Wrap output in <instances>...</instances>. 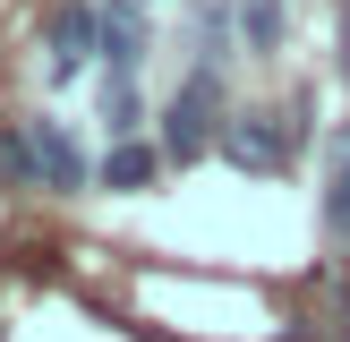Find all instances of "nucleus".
Segmentation results:
<instances>
[{
  "label": "nucleus",
  "instance_id": "nucleus-1",
  "mask_svg": "<svg viewBox=\"0 0 350 342\" xmlns=\"http://www.w3.org/2000/svg\"><path fill=\"white\" fill-rule=\"evenodd\" d=\"M222 68H188V86L163 103V154L171 163H197L205 146H222Z\"/></svg>",
  "mask_w": 350,
  "mask_h": 342
},
{
  "label": "nucleus",
  "instance_id": "nucleus-2",
  "mask_svg": "<svg viewBox=\"0 0 350 342\" xmlns=\"http://www.w3.org/2000/svg\"><path fill=\"white\" fill-rule=\"evenodd\" d=\"M222 154H231L239 171H282L291 163V129L273 111H231L222 120Z\"/></svg>",
  "mask_w": 350,
  "mask_h": 342
},
{
  "label": "nucleus",
  "instance_id": "nucleus-3",
  "mask_svg": "<svg viewBox=\"0 0 350 342\" xmlns=\"http://www.w3.org/2000/svg\"><path fill=\"white\" fill-rule=\"evenodd\" d=\"M85 51H103V9H85V0H68L60 17H51V86H68L85 68Z\"/></svg>",
  "mask_w": 350,
  "mask_h": 342
},
{
  "label": "nucleus",
  "instance_id": "nucleus-4",
  "mask_svg": "<svg viewBox=\"0 0 350 342\" xmlns=\"http://www.w3.org/2000/svg\"><path fill=\"white\" fill-rule=\"evenodd\" d=\"M26 146H34V180L43 188H85V146L60 120H26Z\"/></svg>",
  "mask_w": 350,
  "mask_h": 342
},
{
  "label": "nucleus",
  "instance_id": "nucleus-5",
  "mask_svg": "<svg viewBox=\"0 0 350 342\" xmlns=\"http://www.w3.org/2000/svg\"><path fill=\"white\" fill-rule=\"evenodd\" d=\"M137 60H146V17H137V0H111L103 9V68H111V86H137Z\"/></svg>",
  "mask_w": 350,
  "mask_h": 342
},
{
  "label": "nucleus",
  "instance_id": "nucleus-6",
  "mask_svg": "<svg viewBox=\"0 0 350 342\" xmlns=\"http://www.w3.org/2000/svg\"><path fill=\"white\" fill-rule=\"evenodd\" d=\"M231 34H239V0H197V9H188L197 68H222V60H231Z\"/></svg>",
  "mask_w": 350,
  "mask_h": 342
},
{
  "label": "nucleus",
  "instance_id": "nucleus-7",
  "mask_svg": "<svg viewBox=\"0 0 350 342\" xmlns=\"http://www.w3.org/2000/svg\"><path fill=\"white\" fill-rule=\"evenodd\" d=\"M325 231L350 239V120L334 129V180H325Z\"/></svg>",
  "mask_w": 350,
  "mask_h": 342
},
{
  "label": "nucleus",
  "instance_id": "nucleus-8",
  "mask_svg": "<svg viewBox=\"0 0 350 342\" xmlns=\"http://www.w3.org/2000/svg\"><path fill=\"white\" fill-rule=\"evenodd\" d=\"M239 51H282V0H239Z\"/></svg>",
  "mask_w": 350,
  "mask_h": 342
},
{
  "label": "nucleus",
  "instance_id": "nucleus-9",
  "mask_svg": "<svg viewBox=\"0 0 350 342\" xmlns=\"http://www.w3.org/2000/svg\"><path fill=\"white\" fill-rule=\"evenodd\" d=\"M103 180H111V188H146L154 180V146H137V137L111 146V154H103Z\"/></svg>",
  "mask_w": 350,
  "mask_h": 342
},
{
  "label": "nucleus",
  "instance_id": "nucleus-10",
  "mask_svg": "<svg viewBox=\"0 0 350 342\" xmlns=\"http://www.w3.org/2000/svg\"><path fill=\"white\" fill-rule=\"evenodd\" d=\"M0 180H9V188H43V180H34V146H26V120H17V129H0Z\"/></svg>",
  "mask_w": 350,
  "mask_h": 342
},
{
  "label": "nucleus",
  "instance_id": "nucleus-11",
  "mask_svg": "<svg viewBox=\"0 0 350 342\" xmlns=\"http://www.w3.org/2000/svg\"><path fill=\"white\" fill-rule=\"evenodd\" d=\"M103 129H111V146L137 137V86H103Z\"/></svg>",
  "mask_w": 350,
  "mask_h": 342
},
{
  "label": "nucleus",
  "instance_id": "nucleus-12",
  "mask_svg": "<svg viewBox=\"0 0 350 342\" xmlns=\"http://www.w3.org/2000/svg\"><path fill=\"white\" fill-rule=\"evenodd\" d=\"M342 86H350V9H342Z\"/></svg>",
  "mask_w": 350,
  "mask_h": 342
},
{
  "label": "nucleus",
  "instance_id": "nucleus-13",
  "mask_svg": "<svg viewBox=\"0 0 350 342\" xmlns=\"http://www.w3.org/2000/svg\"><path fill=\"white\" fill-rule=\"evenodd\" d=\"M0 342H9V334H0Z\"/></svg>",
  "mask_w": 350,
  "mask_h": 342
}]
</instances>
